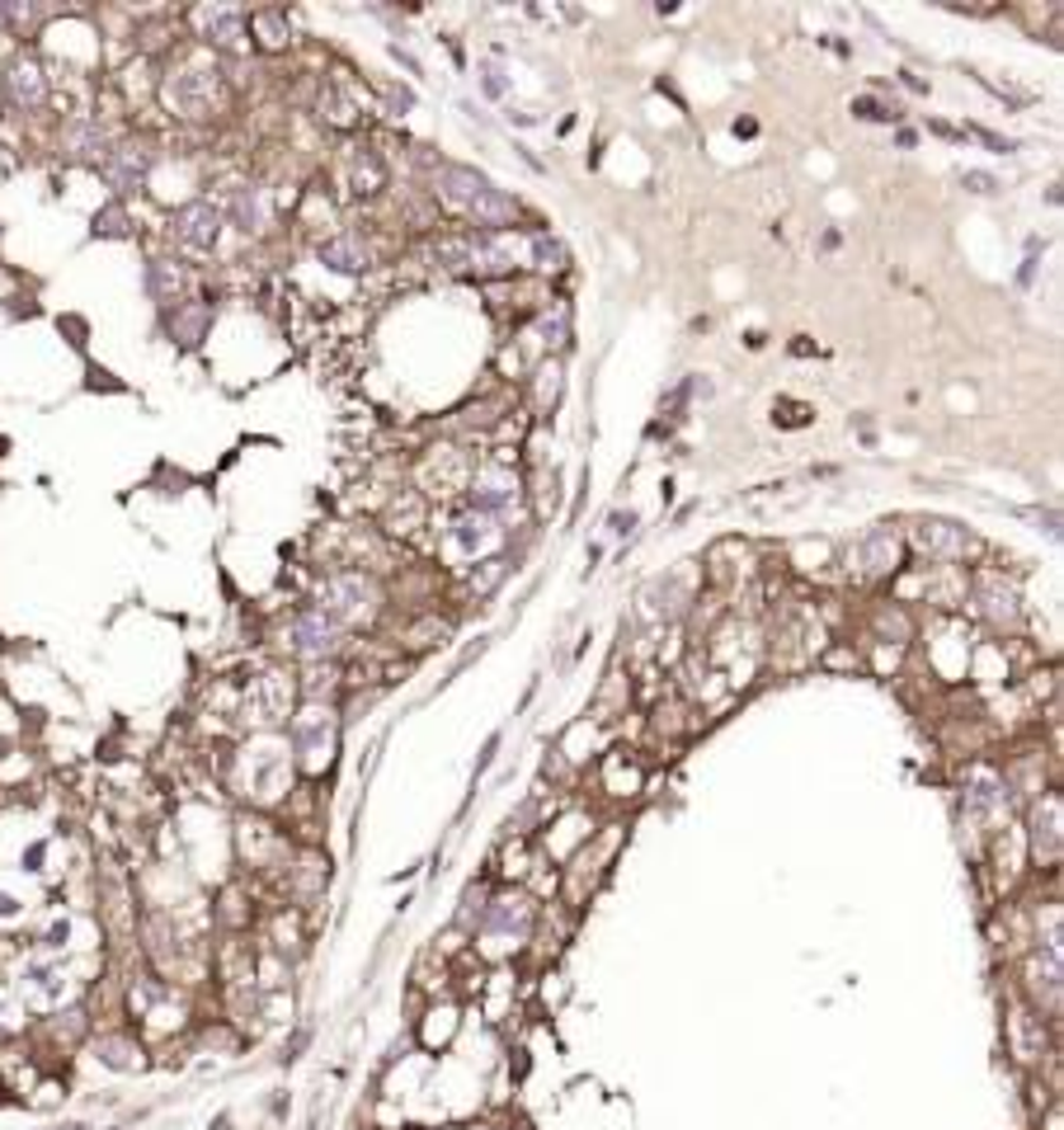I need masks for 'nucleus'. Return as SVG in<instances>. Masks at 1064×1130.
Wrapping results in <instances>:
<instances>
[{
	"label": "nucleus",
	"mask_w": 1064,
	"mask_h": 1130,
	"mask_svg": "<svg viewBox=\"0 0 1064 1130\" xmlns=\"http://www.w3.org/2000/svg\"><path fill=\"white\" fill-rule=\"evenodd\" d=\"M914 547L924 551V557L951 561V557H966L970 538H966V528H956V523H947V519H924V523H914Z\"/></svg>",
	"instance_id": "nucleus-1"
},
{
	"label": "nucleus",
	"mask_w": 1064,
	"mask_h": 1130,
	"mask_svg": "<svg viewBox=\"0 0 1064 1130\" xmlns=\"http://www.w3.org/2000/svg\"><path fill=\"white\" fill-rule=\"evenodd\" d=\"M292 650L311 655V660L334 655L340 650V622H330L326 612H302V618L292 622Z\"/></svg>",
	"instance_id": "nucleus-2"
},
{
	"label": "nucleus",
	"mask_w": 1064,
	"mask_h": 1130,
	"mask_svg": "<svg viewBox=\"0 0 1064 1130\" xmlns=\"http://www.w3.org/2000/svg\"><path fill=\"white\" fill-rule=\"evenodd\" d=\"M175 236L194 250H212L221 236V212L212 203H189L175 212Z\"/></svg>",
	"instance_id": "nucleus-3"
},
{
	"label": "nucleus",
	"mask_w": 1064,
	"mask_h": 1130,
	"mask_svg": "<svg viewBox=\"0 0 1064 1130\" xmlns=\"http://www.w3.org/2000/svg\"><path fill=\"white\" fill-rule=\"evenodd\" d=\"M466 217H471L481 231H500V227H509V221L519 217V203H514L509 194H500L495 184H485L481 194L466 203Z\"/></svg>",
	"instance_id": "nucleus-4"
},
{
	"label": "nucleus",
	"mask_w": 1064,
	"mask_h": 1130,
	"mask_svg": "<svg viewBox=\"0 0 1064 1130\" xmlns=\"http://www.w3.org/2000/svg\"><path fill=\"white\" fill-rule=\"evenodd\" d=\"M485 184H490V179L476 175V170H466V165H443V170H439V194H443V203H452V208H462V212H466V203H471V198L481 194Z\"/></svg>",
	"instance_id": "nucleus-5"
},
{
	"label": "nucleus",
	"mask_w": 1064,
	"mask_h": 1130,
	"mask_svg": "<svg viewBox=\"0 0 1064 1130\" xmlns=\"http://www.w3.org/2000/svg\"><path fill=\"white\" fill-rule=\"evenodd\" d=\"M980 608H985V618L994 622V627H1018L1022 622L1018 593H1012L1003 580H980Z\"/></svg>",
	"instance_id": "nucleus-6"
},
{
	"label": "nucleus",
	"mask_w": 1064,
	"mask_h": 1130,
	"mask_svg": "<svg viewBox=\"0 0 1064 1130\" xmlns=\"http://www.w3.org/2000/svg\"><path fill=\"white\" fill-rule=\"evenodd\" d=\"M321 259L330 269H340V274H363L368 269V246L359 236H330L321 240Z\"/></svg>",
	"instance_id": "nucleus-7"
},
{
	"label": "nucleus",
	"mask_w": 1064,
	"mask_h": 1130,
	"mask_svg": "<svg viewBox=\"0 0 1064 1130\" xmlns=\"http://www.w3.org/2000/svg\"><path fill=\"white\" fill-rule=\"evenodd\" d=\"M147 170H151V147H123L109 156V179L118 189H137L147 179Z\"/></svg>",
	"instance_id": "nucleus-8"
},
{
	"label": "nucleus",
	"mask_w": 1064,
	"mask_h": 1130,
	"mask_svg": "<svg viewBox=\"0 0 1064 1130\" xmlns=\"http://www.w3.org/2000/svg\"><path fill=\"white\" fill-rule=\"evenodd\" d=\"M9 99L24 109H38L47 99V85H43V71L34 62H15L9 66Z\"/></svg>",
	"instance_id": "nucleus-9"
},
{
	"label": "nucleus",
	"mask_w": 1064,
	"mask_h": 1130,
	"mask_svg": "<svg viewBox=\"0 0 1064 1130\" xmlns=\"http://www.w3.org/2000/svg\"><path fill=\"white\" fill-rule=\"evenodd\" d=\"M890 561H895V528H890V523H876L863 538V565L871 574H881V570H890Z\"/></svg>",
	"instance_id": "nucleus-10"
},
{
	"label": "nucleus",
	"mask_w": 1064,
	"mask_h": 1130,
	"mask_svg": "<svg viewBox=\"0 0 1064 1130\" xmlns=\"http://www.w3.org/2000/svg\"><path fill=\"white\" fill-rule=\"evenodd\" d=\"M1031 824H1037V834H1031V839H1037V853L1041 857H1056L1060 853V801H1056V796H1050L1046 805H1037Z\"/></svg>",
	"instance_id": "nucleus-11"
},
{
	"label": "nucleus",
	"mask_w": 1064,
	"mask_h": 1130,
	"mask_svg": "<svg viewBox=\"0 0 1064 1130\" xmlns=\"http://www.w3.org/2000/svg\"><path fill=\"white\" fill-rule=\"evenodd\" d=\"M198 24H202V38H208V43H236L240 38V15L236 9H221V5H212V9H202L198 15Z\"/></svg>",
	"instance_id": "nucleus-12"
},
{
	"label": "nucleus",
	"mask_w": 1064,
	"mask_h": 1130,
	"mask_svg": "<svg viewBox=\"0 0 1064 1130\" xmlns=\"http://www.w3.org/2000/svg\"><path fill=\"white\" fill-rule=\"evenodd\" d=\"M514 481H500V476H485V481H476V490H471V500H476V513H500L504 504H514Z\"/></svg>",
	"instance_id": "nucleus-13"
},
{
	"label": "nucleus",
	"mask_w": 1064,
	"mask_h": 1130,
	"mask_svg": "<svg viewBox=\"0 0 1064 1130\" xmlns=\"http://www.w3.org/2000/svg\"><path fill=\"white\" fill-rule=\"evenodd\" d=\"M19 980H24V989L34 998H43V1004H53V998L62 994V980H57L47 966H24V975H19Z\"/></svg>",
	"instance_id": "nucleus-14"
},
{
	"label": "nucleus",
	"mask_w": 1064,
	"mask_h": 1130,
	"mask_svg": "<svg viewBox=\"0 0 1064 1130\" xmlns=\"http://www.w3.org/2000/svg\"><path fill=\"white\" fill-rule=\"evenodd\" d=\"M236 227L240 231H259L265 227V203H259V189H240L236 194Z\"/></svg>",
	"instance_id": "nucleus-15"
},
{
	"label": "nucleus",
	"mask_w": 1064,
	"mask_h": 1130,
	"mask_svg": "<svg viewBox=\"0 0 1064 1130\" xmlns=\"http://www.w3.org/2000/svg\"><path fill=\"white\" fill-rule=\"evenodd\" d=\"M533 259H537V269H542V274H561V269H565V250H561V240H552V236H533Z\"/></svg>",
	"instance_id": "nucleus-16"
},
{
	"label": "nucleus",
	"mask_w": 1064,
	"mask_h": 1130,
	"mask_svg": "<svg viewBox=\"0 0 1064 1130\" xmlns=\"http://www.w3.org/2000/svg\"><path fill=\"white\" fill-rule=\"evenodd\" d=\"M202 85H208V80H202V71H185V76L170 85V95H175L185 109H202V95H198Z\"/></svg>",
	"instance_id": "nucleus-17"
},
{
	"label": "nucleus",
	"mask_w": 1064,
	"mask_h": 1130,
	"mask_svg": "<svg viewBox=\"0 0 1064 1130\" xmlns=\"http://www.w3.org/2000/svg\"><path fill=\"white\" fill-rule=\"evenodd\" d=\"M202 320H208V307H189L185 316H170V330H179V339H185V345H198Z\"/></svg>",
	"instance_id": "nucleus-18"
},
{
	"label": "nucleus",
	"mask_w": 1064,
	"mask_h": 1130,
	"mask_svg": "<svg viewBox=\"0 0 1064 1130\" xmlns=\"http://www.w3.org/2000/svg\"><path fill=\"white\" fill-rule=\"evenodd\" d=\"M71 151H76L80 160H99L104 156V133H99V128H80V133H71Z\"/></svg>",
	"instance_id": "nucleus-19"
},
{
	"label": "nucleus",
	"mask_w": 1064,
	"mask_h": 1130,
	"mask_svg": "<svg viewBox=\"0 0 1064 1130\" xmlns=\"http://www.w3.org/2000/svg\"><path fill=\"white\" fill-rule=\"evenodd\" d=\"M485 528H490V519H485V513H466V519L458 523V542H462V547H481Z\"/></svg>",
	"instance_id": "nucleus-20"
},
{
	"label": "nucleus",
	"mask_w": 1064,
	"mask_h": 1130,
	"mask_svg": "<svg viewBox=\"0 0 1064 1130\" xmlns=\"http://www.w3.org/2000/svg\"><path fill=\"white\" fill-rule=\"evenodd\" d=\"M500 918H490L495 928H528V900H500Z\"/></svg>",
	"instance_id": "nucleus-21"
},
{
	"label": "nucleus",
	"mask_w": 1064,
	"mask_h": 1130,
	"mask_svg": "<svg viewBox=\"0 0 1064 1130\" xmlns=\"http://www.w3.org/2000/svg\"><path fill=\"white\" fill-rule=\"evenodd\" d=\"M853 114L867 118V123H890V118H895V109L876 104V99H853Z\"/></svg>",
	"instance_id": "nucleus-22"
},
{
	"label": "nucleus",
	"mask_w": 1064,
	"mask_h": 1130,
	"mask_svg": "<svg viewBox=\"0 0 1064 1130\" xmlns=\"http://www.w3.org/2000/svg\"><path fill=\"white\" fill-rule=\"evenodd\" d=\"M151 292H156V297H175V292H179V274L170 278L166 265H151Z\"/></svg>",
	"instance_id": "nucleus-23"
},
{
	"label": "nucleus",
	"mask_w": 1064,
	"mask_h": 1130,
	"mask_svg": "<svg viewBox=\"0 0 1064 1130\" xmlns=\"http://www.w3.org/2000/svg\"><path fill=\"white\" fill-rule=\"evenodd\" d=\"M966 189H975V194H994L999 179L985 175V170H966Z\"/></svg>",
	"instance_id": "nucleus-24"
},
{
	"label": "nucleus",
	"mask_w": 1064,
	"mask_h": 1130,
	"mask_svg": "<svg viewBox=\"0 0 1064 1130\" xmlns=\"http://www.w3.org/2000/svg\"><path fill=\"white\" fill-rule=\"evenodd\" d=\"M975 137L985 141V147H994V151H1018V141L1012 137H999V133H985V128H975Z\"/></svg>",
	"instance_id": "nucleus-25"
},
{
	"label": "nucleus",
	"mask_w": 1064,
	"mask_h": 1130,
	"mask_svg": "<svg viewBox=\"0 0 1064 1130\" xmlns=\"http://www.w3.org/2000/svg\"><path fill=\"white\" fill-rule=\"evenodd\" d=\"M636 513H613V532H632Z\"/></svg>",
	"instance_id": "nucleus-26"
},
{
	"label": "nucleus",
	"mask_w": 1064,
	"mask_h": 1130,
	"mask_svg": "<svg viewBox=\"0 0 1064 1130\" xmlns=\"http://www.w3.org/2000/svg\"><path fill=\"white\" fill-rule=\"evenodd\" d=\"M899 76H905V85H909V90H914V95H928V85H924V80H918V76H914V71H899Z\"/></svg>",
	"instance_id": "nucleus-27"
},
{
	"label": "nucleus",
	"mask_w": 1064,
	"mask_h": 1130,
	"mask_svg": "<svg viewBox=\"0 0 1064 1130\" xmlns=\"http://www.w3.org/2000/svg\"><path fill=\"white\" fill-rule=\"evenodd\" d=\"M15 914H19V904H15V900H9V895H5V891H0V918H15Z\"/></svg>",
	"instance_id": "nucleus-28"
}]
</instances>
